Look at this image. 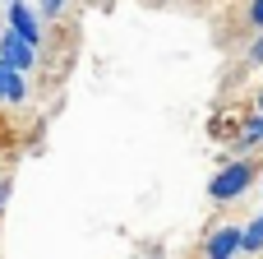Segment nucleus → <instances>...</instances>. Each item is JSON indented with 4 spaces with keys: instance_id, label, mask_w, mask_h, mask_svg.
<instances>
[{
    "instance_id": "10",
    "label": "nucleus",
    "mask_w": 263,
    "mask_h": 259,
    "mask_svg": "<svg viewBox=\"0 0 263 259\" xmlns=\"http://www.w3.org/2000/svg\"><path fill=\"white\" fill-rule=\"evenodd\" d=\"M245 60H250L254 70H263V32H254V37H250V46H245Z\"/></svg>"
},
{
    "instance_id": "6",
    "label": "nucleus",
    "mask_w": 263,
    "mask_h": 259,
    "mask_svg": "<svg viewBox=\"0 0 263 259\" xmlns=\"http://www.w3.org/2000/svg\"><path fill=\"white\" fill-rule=\"evenodd\" d=\"M0 107H28V79L0 60Z\"/></svg>"
},
{
    "instance_id": "3",
    "label": "nucleus",
    "mask_w": 263,
    "mask_h": 259,
    "mask_svg": "<svg viewBox=\"0 0 263 259\" xmlns=\"http://www.w3.org/2000/svg\"><path fill=\"white\" fill-rule=\"evenodd\" d=\"M5 28H9V32H18L28 46H37V51H42V37H46V28H42V14H37V5H28V0H9V19H5Z\"/></svg>"
},
{
    "instance_id": "9",
    "label": "nucleus",
    "mask_w": 263,
    "mask_h": 259,
    "mask_svg": "<svg viewBox=\"0 0 263 259\" xmlns=\"http://www.w3.org/2000/svg\"><path fill=\"white\" fill-rule=\"evenodd\" d=\"M245 23H250V32H263V0L245 5Z\"/></svg>"
},
{
    "instance_id": "4",
    "label": "nucleus",
    "mask_w": 263,
    "mask_h": 259,
    "mask_svg": "<svg viewBox=\"0 0 263 259\" xmlns=\"http://www.w3.org/2000/svg\"><path fill=\"white\" fill-rule=\"evenodd\" d=\"M0 60H5V65H9L14 74H23V79H28V74L37 70V46H28V42H23L18 32L0 28Z\"/></svg>"
},
{
    "instance_id": "2",
    "label": "nucleus",
    "mask_w": 263,
    "mask_h": 259,
    "mask_svg": "<svg viewBox=\"0 0 263 259\" xmlns=\"http://www.w3.org/2000/svg\"><path fill=\"white\" fill-rule=\"evenodd\" d=\"M240 241H245V227L240 222H217L203 246H199V259H245L240 255Z\"/></svg>"
},
{
    "instance_id": "12",
    "label": "nucleus",
    "mask_w": 263,
    "mask_h": 259,
    "mask_svg": "<svg viewBox=\"0 0 263 259\" xmlns=\"http://www.w3.org/2000/svg\"><path fill=\"white\" fill-rule=\"evenodd\" d=\"M254 111H259V116H263V93H259V97H254Z\"/></svg>"
},
{
    "instance_id": "7",
    "label": "nucleus",
    "mask_w": 263,
    "mask_h": 259,
    "mask_svg": "<svg viewBox=\"0 0 263 259\" xmlns=\"http://www.w3.org/2000/svg\"><path fill=\"white\" fill-rule=\"evenodd\" d=\"M240 255L245 259H263V213H254L245 222V241H240Z\"/></svg>"
},
{
    "instance_id": "13",
    "label": "nucleus",
    "mask_w": 263,
    "mask_h": 259,
    "mask_svg": "<svg viewBox=\"0 0 263 259\" xmlns=\"http://www.w3.org/2000/svg\"><path fill=\"white\" fill-rule=\"evenodd\" d=\"M259 190H263V171H259Z\"/></svg>"
},
{
    "instance_id": "8",
    "label": "nucleus",
    "mask_w": 263,
    "mask_h": 259,
    "mask_svg": "<svg viewBox=\"0 0 263 259\" xmlns=\"http://www.w3.org/2000/svg\"><path fill=\"white\" fill-rule=\"evenodd\" d=\"M65 9H69V0H37V14H42V23H55Z\"/></svg>"
},
{
    "instance_id": "1",
    "label": "nucleus",
    "mask_w": 263,
    "mask_h": 259,
    "mask_svg": "<svg viewBox=\"0 0 263 259\" xmlns=\"http://www.w3.org/2000/svg\"><path fill=\"white\" fill-rule=\"evenodd\" d=\"M254 185H259V167H254L250 158H231V162H222L217 176L208 181V199H213V204H236V199L250 195Z\"/></svg>"
},
{
    "instance_id": "5",
    "label": "nucleus",
    "mask_w": 263,
    "mask_h": 259,
    "mask_svg": "<svg viewBox=\"0 0 263 259\" xmlns=\"http://www.w3.org/2000/svg\"><path fill=\"white\" fill-rule=\"evenodd\" d=\"M254 148H263V116L259 111L240 120V134L231 139V158H250Z\"/></svg>"
},
{
    "instance_id": "11",
    "label": "nucleus",
    "mask_w": 263,
    "mask_h": 259,
    "mask_svg": "<svg viewBox=\"0 0 263 259\" xmlns=\"http://www.w3.org/2000/svg\"><path fill=\"white\" fill-rule=\"evenodd\" d=\"M5 199H9V181L0 176V209H5Z\"/></svg>"
}]
</instances>
